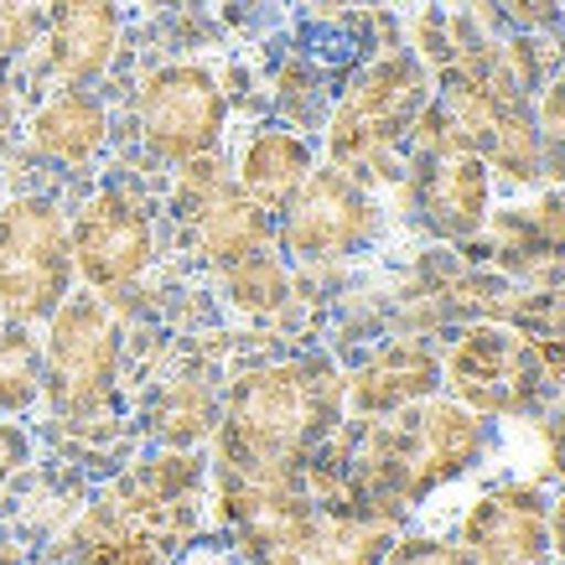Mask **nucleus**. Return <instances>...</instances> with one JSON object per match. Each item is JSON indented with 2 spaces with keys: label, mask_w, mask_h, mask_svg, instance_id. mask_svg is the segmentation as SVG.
Listing matches in <instances>:
<instances>
[{
  "label": "nucleus",
  "mask_w": 565,
  "mask_h": 565,
  "mask_svg": "<svg viewBox=\"0 0 565 565\" xmlns=\"http://www.w3.org/2000/svg\"><path fill=\"white\" fill-rule=\"evenodd\" d=\"M213 514L249 565H379L399 530L390 519H363L311 498L301 478H213Z\"/></svg>",
  "instance_id": "nucleus-2"
},
{
  "label": "nucleus",
  "mask_w": 565,
  "mask_h": 565,
  "mask_svg": "<svg viewBox=\"0 0 565 565\" xmlns=\"http://www.w3.org/2000/svg\"><path fill=\"white\" fill-rule=\"evenodd\" d=\"M0 565H26V550H21V540L6 524H0Z\"/></svg>",
  "instance_id": "nucleus-30"
},
{
  "label": "nucleus",
  "mask_w": 565,
  "mask_h": 565,
  "mask_svg": "<svg viewBox=\"0 0 565 565\" xmlns=\"http://www.w3.org/2000/svg\"><path fill=\"white\" fill-rule=\"evenodd\" d=\"M343 415H348L343 369L327 353L255 363L218 399L213 478L228 482L301 478L311 451L338 436Z\"/></svg>",
  "instance_id": "nucleus-1"
},
{
  "label": "nucleus",
  "mask_w": 565,
  "mask_h": 565,
  "mask_svg": "<svg viewBox=\"0 0 565 565\" xmlns=\"http://www.w3.org/2000/svg\"><path fill=\"white\" fill-rule=\"evenodd\" d=\"M534 130H540L545 167H555V177H565V68L550 78L545 99H540V115H534Z\"/></svg>",
  "instance_id": "nucleus-23"
},
{
  "label": "nucleus",
  "mask_w": 565,
  "mask_h": 565,
  "mask_svg": "<svg viewBox=\"0 0 565 565\" xmlns=\"http://www.w3.org/2000/svg\"><path fill=\"white\" fill-rule=\"evenodd\" d=\"M120 322L99 296H68L47 317L42 338V394L63 426H99L120 390Z\"/></svg>",
  "instance_id": "nucleus-4"
},
{
  "label": "nucleus",
  "mask_w": 565,
  "mask_h": 565,
  "mask_svg": "<svg viewBox=\"0 0 565 565\" xmlns=\"http://www.w3.org/2000/svg\"><path fill=\"white\" fill-rule=\"evenodd\" d=\"M457 545L478 565H550V493L534 482H503L462 519Z\"/></svg>",
  "instance_id": "nucleus-13"
},
{
  "label": "nucleus",
  "mask_w": 565,
  "mask_h": 565,
  "mask_svg": "<svg viewBox=\"0 0 565 565\" xmlns=\"http://www.w3.org/2000/svg\"><path fill=\"white\" fill-rule=\"evenodd\" d=\"M379 223L384 213L359 177H348L343 167H311L307 182L275 213V244L301 265H332L369 249Z\"/></svg>",
  "instance_id": "nucleus-7"
},
{
  "label": "nucleus",
  "mask_w": 565,
  "mask_h": 565,
  "mask_svg": "<svg viewBox=\"0 0 565 565\" xmlns=\"http://www.w3.org/2000/svg\"><path fill=\"white\" fill-rule=\"evenodd\" d=\"M545 451H550V472L565 482V405L545 420Z\"/></svg>",
  "instance_id": "nucleus-27"
},
{
  "label": "nucleus",
  "mask_w": 565,
  "mask_h": 565,
  "mask_svg": "<svg viewBox=\"0 0 565 565\" xmlns=\"http://www.w3.org/2000/svg\"><path fill=\"white\" fill-rule=\"evenodd\" d=\"M52 565H172V555L99 488V498L52 540Z\"/></svg>",
  "instance_id": "nucleus-16"
},
{
  "label": "nucleus",
  "mask_w": 565,
  "mask_h": 565,
  "mask_svg": "<svg viewBox=\"0 0 565 565\" xmlns=\"http://www.w3.org/2000/svg\"><path fill=\"white\" fill-rule=\"evenodd\" d=\"M73 275L88 291H125L156 259V223L130 188L88 192L68 218Z\"/></svg>",
  "instance_id": "nucleus-12"
},
{
  "label": "nucleus",
  "mask_w": 565,
  "mask_h": 565,
  "mask_svg": "<svg viewBox=\"0 0 565 565\" xmlns=\"http://www.w3.org/2000/svg\"><path fill=\"white\" fill-rule=\"evenodd\" d=\"M493 172L441 104H426L411 130V203L436 239H478L488 223Z\"/></svg>",
  "instance_id": "nucleus-5"
},
{
  "label": "nucleus",
  "mask_w": 565,
  "mask_h": 565,
  "mask_svg": "<svg viewBox=\"0 0 565 565\" xmlns=\"http://www.w3.org/2000/svg\"><path fill=\"white\" fill-rule=\"evenodd\" d=\"M436 384H441V359H436L426 343L394 338V343L374 348V353L343 379V399L359 420H374V415L405 411L415 399H430Z\"/></svg>",
  "instance_id": "nucleus-15"
},
{
  "label": "nucleus",
  "mask_w": 565,
  "mask_h": 565,
  "mask_svg": "<svg viewBox=\"0 0 565 565\" xmlns=\"http://www.w3.org/2000/svg\"><path fill=\"white\" fill-rule=\"evenodd\" d=\"M441 384L457 405L478 415H530L545 390V363L509 327H467L441 359Z\"/></svg>",
  "instance_id": "nucleus-10"
},
{
  "label": "nucleus",
  "mask_w": 565,
  "mask_h": 565,
  "mask_svg": "<svg viewBox=\"0 0 565 565\" xmlns=\"http://www.w3.org/2000/svg\"><path fill=\"white\" fill-rule=\"evenodd\" d=\"M32 457V436L17 420H0V482H11Z\"/></svg>",
  "instance_id": "nucleus-26"
},
{
  "label": "nucleus",
  "mask_w": 565,
  "mask_h": 565,
  "mask_svg": "<svg viewBox=\"0 0 565 565\" xmlns=\"http://www.w3.org/2000/svg\"><path fill=\"white\" fill-rule=\"evenodd\" d=\"M430 104L426 68L411 52H384L343 88L327 115V156L348 177H390L394 151L411 140L420 109Z\"/></svg>",
  "instance_id": "nucleus-3"
},
{
  "label": "nucleus",
  "mask_w": 565,
  "mask_h": 565,
  "mask_svg": "<svg viewBox=\"0 0 565 565\" xmlns=\"http://www.w3.org/2000/svg\"><path fill=\"white\" fill-rule=\"evenodd\" d=\"M11 130H17V84H11V68L0 57V146L11 140Z\"/></svg>",
  "instance_id": "nucleus-28"
},
{
  "label": "nucleus",
  "mask_w": 565,
  "mask_h": 565,
  "mask_svg": "<svg viewBox=\"0 0 565 565\" xmlns=\"http://www.w3.org/2000/svg\"><path fill=\"white\" fill-rule=\"evenodd\" d=\"M228 130V94L198 63H161L136 88V136L156 161H192L218 151Z\"/></svg>",
  "instance_id": "nucleus-9"
},
{
  "label": "nucleus",
  "mask_w": 565,
  "mask_h": 565,
  "mask_svg": "<svg viewBox=\"0 0 565 565\" xmlns=\"http://www.w3.org/2000/svg\"><path fill=\"white\" fill-rule=\"evenodd\" d=\"M446 6H488V0H446Z\"/></svg>",
  "instance_id": "nucleus-31"
},
{
  "label": "nucleus",
  "mask_w": 565,
  "mask_h": 565,
  "mask_svg": "<svg viewBox=\"0 0 565 565\" xmlns=\"http://www.w3.org/2000/svg\"><path fill=\"white\" fill-rule=\"evenodd\" d=\"M68 218L52 198H6L0 203V317L17 327L47 322L73 296Z\"/></svg>",
  "instance_id": "nucleus-6"
},
{
  "label": "nucleus",
  "mask_w": 565,
  "mask_h": 565,
  "mask_svg": "<svg viewBox=\"0 0 565 565\" xmlns=\"http://www.w3.org/2000/svg\"><path fill=\"white\" fill-rule=\"evenodd\" d=\"M172 207L182 228H188L192 255L213 265V270H228L234 259L259 255L275 244V213L259 207L249 192L228 177L218 156H192L182 161L172 188Z\"/></svg>",
  "instance_id": "nucleus-8"
},
{
  "label": "nucleus",
  "mask_w": 565,
  "mask_h": 565,
  "mask_svg": "<svg viewBox=\"0 0 565 565\" xmlns=\"http://www.w3.org/2000/svg\"><path fill=\"white\" fill-rule=\"evenodd\" d=\"M218 275H223L228 307L244 311V317H275V311L291 307V270H286V259L270 255V249L234 259V265Z\"/></svg>",
  "instance_id": "nucleus-21"
},
{
  "label": "nucleus",
  "mask_w": 565,
  "mask_h": 565,
  "mask_svg": "<svg viewBox=\"0 0 565 565\" xmlns=\"http://www.w3.org/2000/svg\"><path fill=\"white\" fill-rule=\"evenodd\" d=\"M26 140H32L36 156H47L57 167H88L109 146V109L94 88L63 84L32 109Z\"/></svg>",
  "instance_id": "nucleus-17"
},
{
  "label": "nucleus",
  "mask_w": 565,
  "mask_h": 565,
  "mask_svg": "<svg viewBox=\"0 0 565 565\" xmlns=\"http://www.w3.org/2000/svg\"><path fill=\"white\" fill-rule=\"evenodd\" d=\"M550 545L565 555V498H550Z\"/></svg>",
  "instance_id": "nucleus-29"
},
{
  "label": "nucleus",
  "mask_w": 565,
  "mask_h": 565,
  "mask_svg": "<svg viewBox=\"0 0 565 565\" xmlns=\"http://www.w3.org/2000/svg\"><path fill=\"white\" fill-rule=\"evenodd\" d=\"M311 167H317V151H311V140L301 136V130H286V125H259V130H249V140H244L234 182H239L259 207L280 213V203L307 182Z\"/></svg>",
  "instance_id": "nucleus-19"
},
{
  "label": "nucleus",
  "mask_w": 565,
  "mask_h": 565,
  "mask_svg": "<svg viewBox=\"0 0 565 565\" xmlns=\"http://www.w3.org/2000/svg\"><path fill=\"white\" fill-rule=\"evenodd\" d=\"M42 399V343L26 327H0V415H21Z\"/></svg>",
  "instance_id": "nucleus-22"
},
{
  "label": "nucleus",
  "mask_w": 565,
  "mask_h": 565,
  "mask_svg": "<svg viewBox=\"0 0 565 565\" xmlns=\"http://www.w3.org/2000/svg\"><path fill=\"white\" fill-rule=\"evenodd\" d=\"M42 42V0H0V57H21Z\"/></svg>",
  "instance_id": "nucleus-24"
},
{
  "label": "nucleus",
  "mask_w": 565,
  "mask_h": 565,
  "mask_svg": "<svg viewBox=\"0 0 565 565\" xmlns=\"http://www.w3.org/2000/svg\"><path fill=\"white\" fill-rule=\"evenodd\" d=\"M379 565H478V561L462 545H446V540H399L394 534V545L384 550Z\"/></svg>",
  "instance_id": "nucleus-25"
},
{
  "label": "nucleus",
  "mask_w": 565,
  "mask_h": 565,
  "mask_svg": "<svg viewBox=\"0 0 565 565\" xmlns=\"http://www.w3.org/2000/svg\"><path fill=\"white\" fill-rule=\"evenodd\" d=\"M488 228V249L514 275H550L565 259V198L545 192L530 207H503Z\"/></svg>",
  "instance_id": "nucleus-18"
},
{
  "label": "nucleus",
  "mask_w": 565,
  "mask_h": 565,
  "mask_svg": "<svg viewBox=\"0 0 565 565\" xmlns=\"http://www.w3.org/2000/svg\"><path fill=\"white\" fill-rule=\"evenodd\" d=\"M104 493L151 534L156 545L177 555L192 534L203 530L207 509V462L198 451H177V446H156L146 457L115 472L104 482Z\"/></svg>",
  "instance_id": "nucleus-11"
},
{
  "label": "nucleus",
  "mask_w": 565,
  "mask_h": 565,
  "mask_svg": "<svg viewBox=\"0 0 565 565\" xmlns=\"http://www.w3.org/2000/svg\"><path fill=\"white\" fill-rule=\"evenodd\" d=\"M120 0H42V57L57 84H99L120 52Z\"/></svg>",
  "instance_id": "nucleus-14"
},
{
  "label": "nucleus",
  "mask_w": 565,
  "mask_h": 565,
  "mask_svg": "<svg viewBox=\"0 0 565 565\" xmlns=\"http://www.w3.org/2000/svg\"><path fill=\"white\" fill-rule=\"evenodd\" d=\"M213 430H218V394L192 374L161 384V390L151 394V405H146V436H151L156 446L192 451V446H203Z\"/></svg>",
  "instance_id": "nucleus-20"
}]
</instances>
